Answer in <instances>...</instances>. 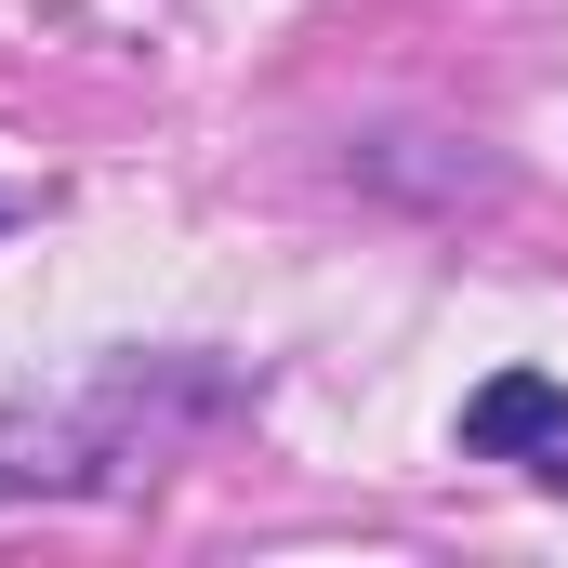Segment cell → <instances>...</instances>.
<instances>
[{
	"label": "cell",
	"instance_id": "cell-1",
	"mask_svg": "<svg viewBox=\"0 0 568 568\" xmlns=\"http://www.w3.org/2000/svg\"><path fill=\"white\" fill-rule=\"evenodd\" d=\"M265 384L225 357H106L80 397L53 410H0V503L13 489H133V463H159V436L239 424Z\"/></svg>",
	"mask_w": 568,
	"mask_h": 568
},
{
	"label": "cell",
	"instance_id": "cell-2",
	"mask_svg": "<svg viewBox=\"0 0 568 568\" xmlns=\"http://www.w3.org/2000/svg\"><path fill=\"white\" fill-rule=\"evenodd\" d=\"M344 172L371 199H410V212H463V199H503V159L476 133H436V120H371L344 133Z\"/></svg>",
	"mask_w": 568,
	"mask_h": 568
},
{
	"label": "cell",
	"instance_id": "cell-3",
	"mask_svg": "<svg viewBox=\"0 0 568 568\" xmlns=\"http://www.w3.org/2000/svg\"><path fill=\"white\" fill-rule=\"evenodd\" d=\"M463 449H476V463H516V476H542V489H568V384L556 371H489V384L463 397Z\"/></svg>",
	"mask_w": 568,
	"mask_h": 568
}]
</instances>
